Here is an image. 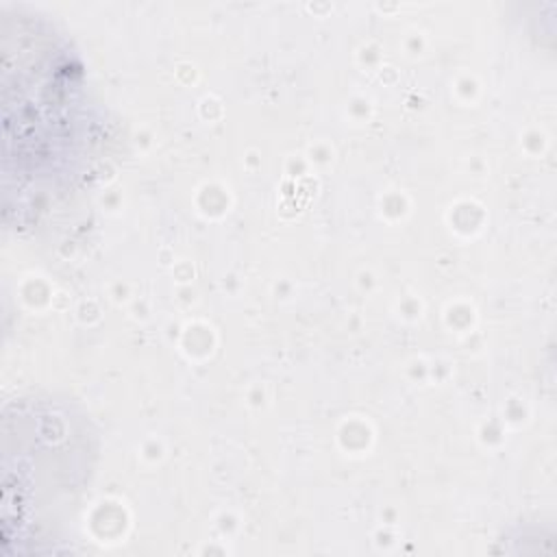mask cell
Wrapping results in <instances>:
<instances>
[{"mask_svg": "<svg viewBox=\"0 0 557 557\" xmlns=\"http://www.w3.org/2000/svg\"><path fill=\"white\" fill-rule=\"evenodd\" d=\"M4 187L17 207L52 198L78 174L89 137L85 76L67 41L48 22L4 26Z\"/></svg>", "mask_w": 557, "mask_h": 557, "instance_id": "obj_1", "label": "cell"}]
</instances>
